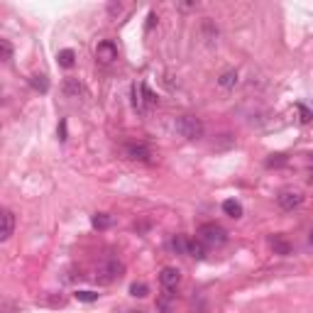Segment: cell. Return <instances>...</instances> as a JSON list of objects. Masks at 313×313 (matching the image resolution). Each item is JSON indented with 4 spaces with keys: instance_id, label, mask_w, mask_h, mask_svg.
<instances>
[{
    "instance_id": "17",
    "label": "cell",
    "mask_w": 313,
    "mask_h": 313,
    "mask_svg": "<svg viewBox=\"0 0 313 313\" xmlns=\"http://www.w3.org/2000/svg\"><path fill=\"white\" fill-rule=\"evenodd\" d=\"M30 86L34 88V91H39V93H47L49 91V81L44 74H34V76H30Z\"/></svg>"
},
{
    "instance_id": "1",
    "label": "cell",
    "mask_w": 313,
    "mask_h": 313,
    "mask_svg": "<svg viewBox=\"0 0 313 313\" xmlns=\"http://www.w3.org/2000/svg\"><path fill=\"white\" fill-rule=\"evenodd\" d=\"M174 130L186 140H201L203 137V123L196 115H179L174 120Z\"/></svg>"
},
{
    "instance_id": "18",
    "label": "cell",
    "mask_w": 313,
    "mask_h": 313,
    "mask_svg": "<svg viewBox=\"0 0 313 313\" xmlns=\"http://www.w3.org/2000/svg\"><path fill=\"white\" fill-rule=\"evenodd\" d=\"M218 83L223 86V88H233L235 83H237V71L235 69H230V71H223L218 78Z\"/></svg>"
},
{
    "instance_id": "10",
    "label": "cell",
    "mask_w": 313,
    "mask_h": 313,
    "mask_svg": "<svg viewBox=\"0 0 313 313\" xmlns=\"http://www.w3.org/2000/svg\"><path fill=\"white\" fill-rule=\"evenodd\" d=\"M269 245L274 247V252H277V254H282V257H286V254H291V245H289V242L284 240L282 235H274V237L269 240Z\"/></svg>"
},
{
    "instance_id": "8",
    "label": "cell",
    "mask_w": 313,
    "mask_h": 313,
    "mask_svg": "<svg viewBox=\"0 0 313 313\" xmlns=\"http://www.w3.org/2000/svg\"><path fill=\"white\" fill-rule=\"evenodd\" d=\"M13 230H15V213L10 208L3 211V230H0V240H10L13 237Z\"/></svg>"
},
{
    "instance_id": "16",
    "label": "cell",
    "mask_w": 313,
    "mask_h": 313,
    "mask_svg": "<svg viewBox=\"0 0 313 313\" xmlns=\"http://www.w3.org/2000/svg\"><path fill=\"white\" fill-rule=\"evenodd\" d=\"M140 93H142V103H147V108H156L159 106V98H156L147 83H140Z\"/></svg>"
},
{
    "instance_id": "23",
    "label": "cell",
    "mask_w": 313,
    "mask_h": 313,
    "mask_svg": "<svg viewBox=\"0 0 313 313\" xmlns=\"http://www.w3.org/2000/svg\"><path fill=\"white\" fill-rule=\"evenodd\" d=\"M0 51H3V62L5 64H10V59H13V44L8 42V39H0Z\"/></svg>"
},
{
    "instance_id": "24",
    "label": "cell",
    "mask_w": 313,
    "mask_h": 313,
    "mask_svg": "<svg viewBox=\"0 0 313 313\" xmlns=\"http://www.w3.org/2000/svg\"><path fill=\"white\" fill-rule=\"evenodd\" d=\"M296 110H298V115H301V123H311V118H313V113L303 103H296Z\"/></svg>"
},
{
    "instance_id": "2",
    "label": "cell",
    "mask_w": 313,
    "mask_h": 313,
    "mask_svg": "<svg viewBox=\"0 0 313 313\" xmlns=\"http://www.w3.org/2000/svg\"><path fill=\"white\" fill-rule=\"evenodd\" d=\"M198 240H201L203 245H211V247H220V245L228 242V233H225V228L218 225V223H203V225L198 228Z\"/></svg>"
},
{
    "instance_id": "13",
    "label": "cell",
    "mask_w": 313,
    "mask_h": 313,
    "mask_svg": "<svg viewBox=\"0 0 313 313\" xmlns=\"http://www.w3.org/2000/svg\"><path fill=\"white\" fill-rule=\"evenodd\" d=\"M223 211H225V216H230V218H242V205H240V201H235V198L223 201Z\"/></svg>"
},
{
    "instance_id": "3",
    "label": "cell",
    "mask_w": 313,
    "mask_h": 313,
    "mask_svg": "<svg viewBox=\"0 0 313 313\" xmlns=\"http://www.w3.org/2000/svg\"><path fill=\"white\" fill-rule=\"evenodd\" d=\"M123 272H125V265H123L120 259L110 257V259H106L103 265L98 267V272H95V282L113 284L115 279H120V277H123Z\"/></svg>"
},
{
    "instance_id": "15",
    "label": "cell",
    "mask_w": 313,
    "mask_h": 313,
    "mask_svg": "<svg viewBox=\"0 0 313 313\" xmlns=\"http://www.w3.org/2000/svg\"><path fill=\"white\" fill-rule=\"evenodd\" d=\"M188 257H193V259H205V245L201 240H191V242H188Z\"/></svg>"
},
{
    "instance_id": "14",
    "label": "cell",
    "mask_w": 313,
    "mask_h": 313,
    "mask_svg": "<svg viewBox=\"0 0 313 313\" xmlns=\"http://www.w3.org/2000/svg\"><path fill=\"white\" fill-rule=\"evenodd\" d=\"M64 91H66V95H74V98H78L81 93H86L78 78H66V81H64Z\"/></svg>"
},
{
    "instance_id": "25",
    "label": "cell",
    "mask_w": 313,
    "mask_h": 313,
    "mask_svg": "<svg viewBox=\"0 0 313 313\" xmlns=\"http://www.w3.org/2000/svg\"><path fill=\"white\" fill-rule=\"evenodd\" d=\"M108 13H110L113 17L120 15V13H123V5H120V3H110V5H108Z\"/></svg>"
},
{
    "instance_id": "4",
    "label": "cell",
    "mask_w": 313,
    "mask_h": 313,
    "mask_svg": "<svg viewBox=\"0 0 313 313\" xmlns=\"http://www.w3.org/2000/svg\"><path fill=\"white\" fill-rule=\"evenodd\" d=\"M125 156L132 162H142V164H152V149L144 142H127L125 144Z\"/></svg>"
},
{
    "instance_id": "11",
    "label": "cell",
    "mask_w": 313,
    "mask_h": 313,
    "mask_svg": "<svg viewBox=\"0 0 313 313\" xmlns=\"http://www.w3.org/2000/svg\"><path fill=\"white\" fill-rule=\"evenodd\" d=\"M57 62H59V66H64V69H71V66L76 64V51H74V49H62V51L57 54Z\"/></svg>"
},
{
    "instance_id": "29",
    "label": "cell",
    "mask_w": 313,
    "mask_h": 313,
    "mask_svg": "<svg viewBox=\"0 0 313 313\" xmlns=\"http://www.w3.org/2000/svg\"><path fill=\"white\" fill-rule=\"evenodd\" d=\"M308 247H313V225H311V230H308Z\"/></svg>"
},
{
    "instance_id": "26",
    "label": "cell",
    "mask_w": 313,
    "mask_h": 313,
    "mask_svg": "<svg viewBox=\"0 0 313 313\" xmlns=\"http://www.w3.org/2000/svg\"><path fill=\"white\" fill-rule=\"evenodd\" d=\"M198 8V3H179V10H193Z\"/></svg>"
},
{
    "instance_id": "5",
    "label": "cell",
    "mask_w": 313,
    "mask_h": 313,
    "mask_svg": "<svg viewBox=\"0 0 313 313\" xmlns=\"http://www.w3.org/2000/svg\"><path fill=\"white\" fill-rule=\"evenodd\" d=\"M115 59H118V47H115V42H110V39L98 42V47H95V62L108 66V64H113Z\"/></svg>"
},
{
    "instance_id": "21",
    "label": "cell",
    "mask_w": 313,
    "mask_h": 313,
    "mask_svg": "<svg viewBox=\"0 0 313 313\" xmlns=\"http://www.w3.org/2000/svg\"><path fill=\"white\" fill-rule=\"evenodd\" d=\"M286 162H289V156H286V154H272L265 162V167H267V169H279V167H284Z\"/></svg>"
},
{
    "instance_id": "31",
    "label": "cell",
    "mask_w": 313,
    "mask_h": 313,
    "mask_svg": "<svg viewBox=\"0 0 313 313\" xmlns=\"http://www.w3.org/2000/svg\"><path fill=\"white\" fill-rule=\"evenodd\" d=\"M123 313H142V311H132V308H130V311H123Z\"/></svg>"
},
{
    "instance_id": "20",
    "label": "cell",
    "mask_w": 313,
    "mask_h": 313,
    "mask_svg": "<svg viewBox=\"0 0 313 313\" xmlns=\"http://www.w3.org/2000/svg\"><path fill=\"white\" fill-rule=\"evenodd\" d=\"M130 294H132L135 298H144L147 294H149V286H147L144 282H132L130 284Z\"/></svg>"
},
{
    "instance_id": "27",
    "label": "cell",
    "mask_w": 313,
    "mask_h": 313,
    "mask_svg": "<svg viewBox=\"0 0 313 313\" xmlns=\"http://www.w3.org/2000/svg\"><path fill=\"white\" fill-rule=\"evenodd\" d=\"M59 140H66V120L59 123Z\"/></svg>"
},
{
    "instance_id": "6",
    "label": "cell",
    "mask_w": 313,
    "mask_h": 313,
    "mask_svg": "<svg viewBox=\"0 0 313 313\" xmlns=\"http://www.w3.org/2000/svg\"><path fill=\"white\" fill-rule=\"evenodd\" d=\"M159 284L164 286V291H174L179 284H181V272L174 269V267H164L159 272Z\"/></svg>"
},
{
    "instance_id": "28",
    "label": "cell",
    "mask_w": 313,
    "mask_h": 313,
    "mask_svg": "<svg viewBox=\"0 0 313 313\" xmlns=\"http://www.w3.org/2000/svg\"><path fill=\"white\" fill-rule=\"evenodd\" d=\"M154 22H156V15H154V13H149V17H147V32L154 27Z\"/></svg>"
},
{
    "instance_id": "19",
    "label": "cell",
    "mask_w": 313,
    "mask_h": 313,
    "mask_svg": "<svg viewBox=\"0 0 313 313\" xmlns=\"http://www.w3.org/2000/svg\"><path fill=\"white\" fill-rule=\"evenodd\" d=\"M172 303H174V294L172 291H164L162 298L156 301V308H159L162 313H172Z\"/></svg>"
},
{
    "instance_id": "7",
    "label": "cell",
    "mask_w": 313,
    "mask_h": 313,
    "mask_svg": "<svg viewBox=\"0 0 313 313\" xmlns=\"http://www.w3.org/2000/svg\"><path fill=\"white\" fill-rule=\"evenodd\" d=\"M277 203H279L282 211H294V208H298V205L303 203V196L298 191H282L277 196Z\"/></svg>"
},
{
    "instance_id": "30",
    "label": "cell",
    "mask_w": 313,
    "mask_h": 313,
    "mask_svg": "<svg viewBox=\"0 0 313 313\" xmlns=\"http://www.w3.org/2000/svg\"><path fill=\"white\" fill-rule=\"evenodd\" d=\"M308 181H311V184H313V167H311V176H308Z\"/></svg>"
},
{
    "instance_id": "22",
    "label": "cell",
    "mask_w": 313,
    "mask_h": 313,
    "mask_svg": "<svg viewBox=\"0 0 313 313\" xmlns=\"http://www.w3.org/2000/svg\"><path fill=\"white\" fill-rule=\"evenodd\" d=\"M74 296H76V301H83V303H93V301H98V296H100V294L88 291V289H81V291H76Z\"/></svg>"
},
{
    "instance_id": "9",
    "label": "cell",
    "mask_w": 313,
    "mask_h": 313,
    "mask_svg": "<svg viewBox=\"0 0 313 313\" xmlns=\"http://www.w3.org/2000/svg\"><path fill=\"white\" fill-rule=\"evenodd\" d=\"M188 242L191 240H186L184 235H174L172 240H169V250L174 254H188Z\"/></svg>"
},
{
    "instance_id": "12",
    "label": "cell",
    "mask_w": 313,
    "mask_h": 313,
    "mask_svg": "<svg viewBox=\"0 0 313 313\" xmlns=\"http://www.w3.org/2000/svg\"><path fill=\"white\" fill-rule=\"evenodd\" d=\"M91 225H93L95 230H108L110 225H113V218H110L108 213H93L91 216Z\"/></svg>"
}]
</instances>
